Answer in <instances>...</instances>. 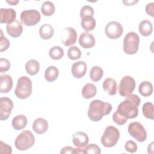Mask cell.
<instances>
[{
  "label": "cell",
  "instance_id": "obj_1",
  "mask_svg": "<svg viewBox=\"0 0 154 154\" xmlns=\"http://www.w3.org/2000/svg\"><path fill=\"white\" fill-rule=\"evenodd\" d=\"M140 103L141 99L138 95L131 93L118 105L116 112L127 120L134 119L138 114V107Z\"/></svg>",
  "mask_w": 154,
  "mask_h": 154
},
{
  "label": "cell",
  "instance_id": "obj_2",
  "mask_svg": "<svg viewBox=\"0 0 154 154\" xmlns=\"http://www.w3.org/2000/svg\"><path fill=\"white\" fill-rule=\"evenodd\" d=\"M112 105L99 99L91 101L88 109V117L93 122L100 121L103 116L108 115L112 111Z\"/></svg>",
  "mask_w": 154,
  "mask_h": 154
},
{
  "label": "cell",
  "instance_id": "obj_3",
  "mask_svg": "<svg viewBox=\"0 0 154 154\" xmlns=\"http://www.w3.org/2000/svg\"><path fill=\"white\" fill-rule=\"evenodd\" d=\"M32 81L26 76H20L17 82L14 93L17 97L20 99L28 98L32 93Z\"/></svg>",
  "mask_w": 154,
  "mask_h": 154
},
{
  "label": "cell",
  "instance_id": "obj_4",
  "mask_svg": "<svg viewBox=\"0 0 154 154\" xmlns=\"http://www.w3.org/2000/svg\"><path fill=\"white\" fill-rule=\"evenodd\" d=\"M35 143V137L30 131H23L16 138L15 147L19 150L23 151L31 148Z\"/></svg>",
  "mask_w": 154,
  "mask_h": 154
},
{
  "label": "cell",
  "instance_id": "obj_5",
  "mask_svg": "<svg viewBox=\"0 0 154 154\" xmlns=\"http://www.w3.org/2000/svg\"><path fill=\"white\" fill-rule=\"evenodd\" d=\"M140 37L135 32H129L123 38V51L128 55H134L138 50Z\"/></svg>",
  "mask_w": 154,
  "mask_h": 154
},
{
  "label": "cell",
  "instance_id": "obj_6",
  "mask_svg": "<svg viewBox=\"0 0 154 154\" xmlns=\"http://www.w3.org/2000/svg\"><path fill=\"white\" fill-rule=\"evenodd\" d=\"M120 137V132L117 128L113 126H108L101 137V143L106 147H112L114 146Z\"/></svg>",
  "mask_w": 154,
  "mask_h": 154
},
{
  "label": "cell",
  "instance_id": "obj_7",
  "mask_svg": "<svg viewBox=\"0 0 154 154\" xmlns=\"http://www.w3.org/2000/svg\"><path fill=\"white\" fill-rule=\"evenodd\" d=\"M129 134L138 142H144L147 138V132L141 123L138 122L131 123L128 127Z\"/></svg>",
  "mask_w": 154,
  "mask_h": 154
},
{
  "label": "cell",
  "instance_id": "obj_8",
  "mask_svg": "<svg viewBox=\"0 0 154 154\" xmlns=\"http://www.w3.org/2000/svg\"><path fill=\"white\" fill-rule=\"evenodd\" d=\"M20 21L25 26H34L37 24L41 19L40 13L36 10H26L20 13Z\"/></svg>",
  "mask_w": 154,
  "mask_h": 154
},
{
  "label": "cell",
  "instance_id": "obj_9",
  "mask_svg": "<svg viewBox=\"0 0 154 154\" xmlns=\"http://www.w3.org/2000/svg\"><path fill=\"white\" fill-rule=\"evenodd\" d=\"M135 88V79L131 76H125L122 78L118 87L119 94L123 97H126L131 94Z\"/></svg>",
  "mask_w": 154,
  "mask_h": 154
},
{
  "label": "cell",
  "instance_id": "obj_10",
  "mask_svg": "<svg viewBox=\"0 0 154 154\" xmlns=\"http://www.w3.org/2000/svg\"><path fill=\"white\" fill-rule=\"evenodd\" d=\"M122 25L118 22L111 21L108 22L105 28V35L111 39H117L123 34Z\"/></svg>",
  "mask_w": 154,
  "mask_h": 154
},
{
  "label": "cell",
  "instance_id": "obj_11",
  "mask_svg": "<svg viewBox=\"0 0 154 154\" xmlns=\"http://www.w3.org/2000/svg\"><path fill=\"white\" fill-rule=\"evenodd\" d=\"M13 108L12 100L7 97H2L0 99V119L1 120H7L11 114Z\"/></svg>",
  "mask_w": 154,
  "mask_h": 154
},
{
  "label": "cell",
  "instance_id": "obj_12",
  "mask_svg": "<svg viewBox=\"0 0 154 154\" xmlns=\"http://www.w3.org/2000/svg\"><path fill=\"white\" fill-rule=\"evenodd\" d=\"M76 30L72 27H67L64 29L61 35V41L66 46L74 45L77 39Z\"/></svg>",
  "mask_w": 154,
  "mask_h": 154
},
{
  "label": "cell",
  "instance_id": "obj_13",
  "mask_svg": "<svg viewBox=\"0 0 154 154\" xmlns=\"http://www.w3.org/2000/svg\"><path fill=\"white\" fill-rule=\"evenodd\" d=\"M6 31L9 35L16 38L21 35L23 31V26L19 20H15L12 23L7 24Z\"/></svg>",
  "mask_w": 154,
  "mask_h": 154
},
{
  "label": "cell",
  "instance_id": "obj_14",
  "mask_svg": "<svg viewBox=\"0 0 154 154\" xmlns=\"http://www.w3.org/2000/svg\"><path fill=\"white\" fill-rule=\"evenodd\" d=\"M87 66L86 63L82 61H79L73 64L71 68V72L72 75L75 78H81L86 73Z\"/></svg>",
  "mask_w": 154,
  "mask_h": 154
},
{
  "label": "cell",
  "instance_id": "obj_15",
  "mask_svg": "<svg viewBox=\"0 0 154 154\" xmlns=\"http://www.w3.org/2000/svg\"><path fill=\"white\" fill-rule=\"evenodd\" d=\"M1 23H10L14 22L16 17V12L13 8H1Z\"/></svg>",
  "mask_w": 154,
  "mask_h": 154
},
{
  "label": "cell",
  "instance_id": "obj_16",
  "mask_svg": "<svg viewBox=\"0 0 154 154\" xmlns=\"http://www.w3.org/2000/svg\"><path fill=\"white\" fill-rule=\"evenodd\" d=\"M79 44L85 49H89L95 45V38L93 34L85 32H82L79 38Z\"/></svg>",
  "mask_w": 154,
  "mask_h": 154
},
{
  "label": "cell",
  "instance_id": "obj_17",
  "mask_svg": "<svg viewBox=\"0 0 154 154\" xmlns=\"http://www.w3.org/2000/svg\"><path fill=\"white\" fill-rule=\"evenodd\" d=\"M73 144L77 147H84L89 142V138L86 133L84 132H76L72 136Z\"/></svg>",
  "mask_w": 154,
  "mask_h": 154
},
{
  "label": "cell",
  "instance_id": "obj_18",
  "mask_svg": "<svg viewBox=\"0 0 154 154\" xmlns=\"http://www.w3.org/2000/svg\"><path fill=\"white\" fill-rule=\"evenodd\" d=\"M48 121L42 117L36 119L32 123V129L37 134L45 133L48 131Z\"/></svg>",
  "mask_w": 154,
  "mask_h": 154
},
{
  "label": "cell",
  "instance_id": "obj_19",
  "mask_svg": "<svg viewBox=\"0 0 154 154\" xmlns=\"http://www.w3.org/2000/svg\"><path fill=\"white\" fill-rule=\"evenodd\" d=\"M13 79L8 75H2L0 76V92L7 93L9 92L13 87Z\"/></svg>",
  "mask_w": 154,
  "mask_h": 154
},
{
  "label": "cell",
  "instance_id": "obj_20",
  "mask_svg": "<svg viewBox=\"0 0 154 154\" xmlns=\"http://www.w3.org/2000/svg\"><path fill=\"white\" fill-rule=\"evenodd\" d=\"M102 88L105 91H106L108 93L109 95L113 96L117 93V84L114 79L107 78L103 82Z\"/></svg>",
  "mask_w": 154,
  "mask_h": 154
},
{
  "label": "cell",
  "instance_id": "obj_21",
  "mask_svg": "<svg viewBox=\"0 0 154 154\" xmlns=\"http://www.w3.org/2000/svg\"><path fill=\"white\" fill-rule=\"evenodd\" d=\"M28 122L27 118L23 114H20L13 117L11 125L13 128L17 131L22 130L25 128Z\"/></svg>",
  "mask_w": 154,
  "mask_h": 154
},
{
  "label": "cell",
  "instance_id": "obj_22",
  "mask_svg": "<svg viewBox=\"0 0 154 154\" xmlns=\"http://www.w3.org/2000/svg\"><path fill=\"white\" fill-rule=\"evenodd\" d=\"M138 31L143 36L147 37L150 35L153 31L152 23L147 20H142L138 25Z\"/></svg>",
  "mask_w": 154,
  "mask_h": 154
},
{
  "label": "cell",
  "instance_id": "obj_23",
  "mask_svg": "<svg viewBox=\"0 0 154 154\" xmlns=\"http://www.w3.org/2000/svg\"><path fill=\"white\" fill-rule=\"evenodd\" d=\"M54 32V28L50 24H43L39 28V35L44 40L50 39L53 36Z\"/></svg>",
  "mask_w": 154,
  "mask_h": 154
},
{
  "label": "cell",
  "instance_id": "obj_24",
  "mask_svg": "<svg viewBox=\"0 0 154 154\" xmlns=\"http://www.w3.org/2000/svg\"><path fill=\"white\" fill-rule=\"evenodd\" d=\"M82 96L84 98L88 99L93 97L97 93V88L94 84L91 83L86 84L82 89Z\"/></svg>",
  "mask_w": 154,
  "mask_h": 154
},
{
  "label": "cell",
  "instance_id": "obj_25",
  "mask_svg": "<svg viewBox=\"0 0 154 154\" xmlns=\"http://www.w3.org/2000/svg\"><path fill=\"white\" fill-rule=\"evenodd\" d=\"M25 67L27 73L33 76L38 73L40 70V64L37 61L31 59L26 62Z\"/></svg>",
  "mask_w": 154,
  "mask_h": 154
},
{
  "label": "cell",
  "instance_id": "obj_26",
  "mask_svg": "<svg viewBox=\"0 0 154 154\" xmlns=\"http://www.w3.org/2000/svg\"><path fill=\"white\" fill-rule=\"evenodd\" d=\"M59 75L58 69L54 66H51L46 68L45 72V78L49 82H53L57 79Z\"/></svg>",
  "mask_w": 154,
  "mask_h": 154
},
{
  "label": "cell",
  "instance_id": "obj_27",
  "mask_svg": "<svg viewBox=\"0 0 154 154\" xmlns=\"http://www.w3.org/2000/svg\"><path fill=\"white\" fill-rule=\"evenodd\" d=\"M138 91L143 96L147 97L150 96L153 93L152 84L147 81L141 82L138 87Z\"/></svg>",
  "mask_w": 154,
  "mask_h": 154
},
{
  "label": "cell",
  "instance_id": "obj_28",
  "mask_svg": "<svg viewBox=\"0 0 154 154\" xmlns=\"http://www.w3.org/2000/svg\"><path fill=\"white\" fill-rule=\"evenodd\" d=\"M81 25L85 31H93L96 26V20L93 17H86L81 19Z\"/></svg>",
  "mask_w": 154,
  "mask_h": 154
},
{
  "label": "cell",
  "instance_id": "obj_29",
  "mask_svg": "<svg viewBox=\"0 0 154 154\" xmlns=\"http://www.w3.org/2000/svg\"><path fill=\"white\" fill-rule=\"evenodd\" d=\"M55 11L54 4L49 1L44 2L41 7V12L45 16H52Z\"/></svg>",
  "mask_w": 154,
  "mask_h": 154
},
{
  "label": "cell",
  "instance_id": "obj_30",
  "mask_svg": "<svg viewBox=\"0 0 154 154\" xmlns=\"http://www.w3.org/2000/svg\"><path fill=\"white\" fill-rule=\"evenodd\" d=\"M103 75V69L99 66H93L90 72V78L93 82H98Z\"/></svg>",
  "mask_w": 154,
  "mask_h": 154
},
{
  "label": "cell",
  "instance_id": "obj_31",
  "mask_svg": "<svg viewBox=\"0 0 154 154\" xmlns=\"http://www.w3.org/2000/svg\"><path fill=\"white\" fill-rule=\"evenodd\" d=\"M49 55L50 58L52 60H60L64 56V50L60 46H55L50 49Z\"/></svg>",
  "mask_w": 154,
  "mask_h": 154
},
{
  "label": "cell",
  "instance_id": "obj_32",
  "mask_svg": "<svg viewBox=\"0 0 154 154\" xmlns=\"http://www.w3.org/2000/svg\"><path fill=\"white\" fill-rule=\"evenodd\" d=\"M142 111L144 116L147 119H154V108L152 102H146L143 104Z\"/></svg>",
  "mask_w": 154,
  "mask_h": 154
},
{
  "label": "cell",
  "instance_id": "obj_33",
  "mask_svg": "<svg viewBox=\"0 0 154 154\" xmlns=\"http://www.w3.org/2000/svg\"><path fill=\"white\" fill-rule=\"evenodd\" d=\"M68 57L72 60H76L81 57V51L79 48L75 46H71L67 51Z\"/></svg>",
  "mask_w": 154,
  "mask_h": 154
},
{
  "label": "cell",
  "instance_id": "obj_34",
  "mask_svg": "<svg viewBox=\"0 0 154 154\" xmlns=\"http://www.w3.org/2000/svg\"><path fill=\"white\" fill-rule=\"evenodd\" d=\"M94 9L90 5L83 6L80 10V17L81 19L86 17H93L94 16Z\"/></svg>",
  "mask_w": 154,
  "mask_h": 154
},
{
  "label": "cell",
  "instance_id": "obj_35",
  "mask_svg": "<svg viewBox=\"0 0 154 154\" xmlns=\"http://www.w3.org/2000/svg\"><path fill=\"white\" fill-rule=\"evenodd\" d=\"M84 153H91V154H100L101 150L100 147L96 144L92 143L88 144L84 149Z\"/></svg>",
  "mask_w": 154,
  "mask_h": 154
},
{
  "label": "cell",
  "instance_id": "obj_36",
  "mask_svg": "<svg viewBox=\"0 0 154 154\" xmlns=\"http://www.w3.org/2000/svg\"><path fill=\"white\" fill-rule=\"evenodd\" d=\"M10 45V43L8 38L3 35L2 30H1V37H0V51L3 52L8 49Z\"/></svg>",
  "mask_w": 154,
  "mask_h": 154
},
{
  "label": "cell",
  "instance_id": "obj_37",
  "mask_svg": "<svg viewBox=\"0 0 154 154\" xmlns=\"http://www.w3.org/2000/svg\"><path fill=\"white\" fill-rule=\"evenodd\" d=\"M125 148L126 150L130 153H135L137 150V144L132 140H128L125 144Z\"/></svg>",
  "mask_w": 154,
  "mask_h": 154
},
{
  "label": "cell",
  "instance_id": "obj_38",
  "mask_svg": "<svg viewBox=\"0 0 154 154\" xmlns=\"http://www.w3.org/2000/svg\"><path fill=\"white\" fill-rule=\"evenodd\" d=\"M10 68V63L8 60L4 58L0 59V72L1 73L7 72Z\"/></svg>",
  "mask_w": 154,
  "mask_h": 154
},
{
  "label": "cell",
  "instance_id": "obj_39",
  "mask_svg": "<svg viewBox=\"0 0 154 154\" xmlns=\"http://www.w3.org/2000/svg\"><path fill=\"white\" fill-rule=\"evenodd\" d=\"M112 120L114 123H116V124L120 125V126L123 125L128 121L127 119L123 118L122 116L119 115L116 111L114 112L112 115Z\"/></svg>",
  "mask_w": 154,
  "mask_h": 154
},
{
  "label": "cell",
  "instance_id": "obj_40",
  "mask_svg": "<svg viewBox=\"0 0 154 154\" xmlns=\"http://www.w3.org/2000/svg\"><path fill=\"white\" fill-rule=\"evenodd\" d=\"M12 153L11 147L2 141H0V153L11 154Z\"/></svg>",
  "mask_w": 154,
  "mask_h": 154
},
{
  "label": "cell",
  "instance_id": "obj_41",
  "mask_svg": "<svg viewBox=\"0 0 154 154\" xmlns=\"http://www.w3.org/2000/svg\"><path fill=\"white\" fill-rule=\"evenodd\" d=\"M153 8H154V3L151 2L149 3L146 6V12L152 17H153Z\"/></svg>",
  "mask_w": 154,
  "mask_h": 154
},
{
  "label": "cell",
  "instance_id": "obj_42",
  "mask_svg": "<svg viewBox=\"0 0 154 154\" xmlns=\"http://www.w3.org/2000/svg\"><path fill=\"white\" fill-rule=\"evenodd\" d=\"M74 152L75 148L70 146H65L61 150L60 153H74Z\"/></svg>",
  "mask_w": 154,
  "mask_h": 154
},
{
  "label": "cell",
  "instance_id": "obj_43",
  "mask_svg": "<svg viewBox=\"0 0 154 154\" xmlns=\"http://www.w3.org/2000/svg\"><path fill=\"white\" fill-rule=\"evenodd\" d=\"M147 152L149 153H153V142H152L147 147Z\"/></svg>",
  "mask_w": 154,
  "mask_h": 154
},
{
  "label": "cell",
  "instance_id": "obj_44",
  "mask_svg": "<svg viewBox=\"0 0 154 154\" xmlns=\"http://www.w3.org/2000/svg\"><path fill=\"white\" fill-rule=\"evenodd\" d=\"M7 2L11 5H16L19 2V1H7Z\"/></svg>",
  "mask_w": 154,
  "mask_h": 154
},
{
  "label": "cell",
  "instance_id": "obj_45",
  "mask_svg": "<svg viewBox=\"0 0 154 154\" xmlns=\"http://www.w3.org/2000/svg\"><path fill=\"white\" fill-rule=\"evenodd\" d=\"M137 1L135 2V1H132V2H129V1H123V2L125 4V5H132L134 4H135L136 2H137Z\"/></svg>",
  "mask_w": 154,
  "mask_h": 154
}]
</instances>
